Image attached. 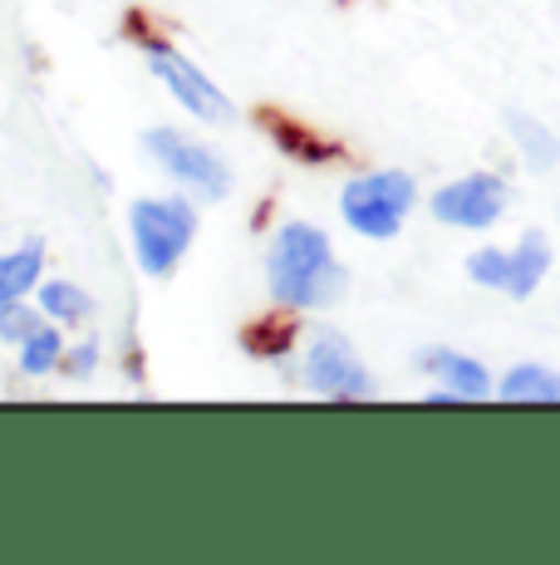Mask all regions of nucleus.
Instances as JSON below:
<instances>
[{
  "mask_svg": "<svg viewBox=\"0 0 560 565\" xmlns=\"http://www.w3.org/2000/svg\"><path fill=\"white\" fill-rule=\"evenodd\" d=\"M266 280H271V296L290 310H325L349 286V276L330 252V236L310 222H286L276 232L271 256H266Z\"/></svg>",
  "mask_w": 560,
  "mask_h": 565,
  "instance_id": "1",
  "label": "nucleus"
},
{
  "mask_svg": "<svg viewBox=\"0 0 560 565\" xmlns=\"http://www.w3.org/2000/svg\"><path fill=\"white\" fill-rule=\"evenodd\" d=\"M413 198H418V188L408 172H369V178H354L344 188L340 206H344V222L359 236L389 242V236H398L403 216L413 212Z\"/></svg>",
  "mask_w": 560,
  "mask_h": 565,
  "instance_id": "2",
  "label": "nucleus"
},
{
  "mask_svg": "<svg viewBox=\"0 0 560 565\" xmlns=\"http://www.w3.org/2000/svg\"><path fill=\"white\" fill-rule=\"evenodd\" d=\"M192 236H197V212L187 202L158 198L133 206V252L148 276H168L192 246Z\"/></svg>",
  "mask_w": 560,
  "mask_h": 565,
  "instance_id": "3",
  "label": "nucleus"
},
{
  "mask_svg": "<svg viewBox=\"0 0 560 565\" xmlns=\"http://www.w3.org/2000/svg\"><path fill=\"white\" fill-rule=\"evenodd\" d=\"M143 54H148V70H153L158 79L168 84L172 99L187 108V114L207 118V124H226V118L236 114L231 99H226V94L197 70V64L187 60V54H177L172 45H163V40H143Z\"/></svg>",
  "mask_w": 560,
  "mask_h": 565,
  "instance_id": "4",
  "label": "nucleus"
},
{
  "mask_svg": "<svg viewBox=\"0 0 560 565\" xmlns=\"http://www.w3.org/2000/svg\"><path fill=\"white\" fill-rule=\"evenodd\" d=\"M148 153L163 162V172H172L182 188L197 192V198L222 202L226 192H231V172H226V162L217 153H207L202 143H187V138L172 134V128H153V134H148Z\"/></svg>",
  "mask_w": 560,
  "mask_h": 565,
  "instance_id": "5",
  "label": "nucleus"
},
{
  "mask_svg": "<svg viewBox=\"0 0 560 565\" xmlns=\"http://www.w3.org/2000/svg\"><path fill=\"white\" fill-rule=\"evenodd\" d=\"M305 379H310V388H320L325 398H344V404L374 394L369 369H364V360L354 354V344L335 330H325L305 350Z\"/></svg>",
  "mask_w": 560,
  "mask_h": 565,
  "instance_id": "6",
  "label": "nucleus"
},
{
  "mask_svg": "<svg viewBox=\"0 0 560 565\" xmlns=\"http://www.w3.org/2000/svg\"><path fill=\"white\" fill-rule=\"evenodd\" d=\"M506 212V182L492 178V172H472L462 182H448V188L433 192V216L448 226H467V232H482Z\"/></svg>",
  "mask_w": 560,
  "mask_h": 565,
  "instance_id": "7",
  "label": "nucleus"
},
{
  "mask_svg": "<svg viewBox=\"0 0 560 565\" xmlns=\"http://www.w3.org/2000/svg\"><path fill=\"white\" fill-rule=\"evenodd\" d=\"M418 364H423L428 374L448 379V388H452V394H462V398H487V388H492L487 369L472 360V354H457V350H423V354H418Z\"/></svg>",
  "mask_w": 560,
  "mask_h": 565,
  "instance_id": "8",
  "label": "nucleus"
},
{
  "mask_svg": "<svg viewBox=\"0 0 560 565\" xmlns=\"http://www.w3.org/2000/svg\"><path fill=\"white\" fill-rule=\"evenodd\" d=\"M551 270V246H546V236L541 232H526L521 236V246L516 252H506V296H516V300H526L536 286H541V276Z\"/></svg>",
  "mask_w": 560,
  "mask_h": 565,
  "instance_id": "9",
  "label": "nucleus"
},
{
  "mask_svg": "<svg viewBox=\"0 0 560 565\" xmlns=\"http://www.w3.org/2000/svg\"><path fill=\"white\" fill-rule=\"evenodd\" d=\"M502 398L506 404H560V374L541 364H516L502 379Z\"/></svg>",
  "mask_w": 560,
  "mask_h": 565,
  "instance_id": "10",
  "label": "nucleus"
},
{
  "mask_svg": "<svg viewBox=\"0 0 560 565\" xmlns=\"http://www.w3.org/2000/svg\"><path fill=\"white\" fill-rule=\"evenodd\" d=\"M506 124H511V138H516V148H521L526 153V162H531L536 172L541 168H556L560 162V143L551 134H546L541 124H536V118H526V114H511L506 118Z\"/></svg>",
  "mask_w": 560,
  "mask_h": 565,
  "instance_id": "11",
  "label": "nucleus"
},
{
  "mask_svg": "<svg viewBox=\"0 0 560 565\" xmlns=\"http://www.w3.org/2000/svg\"><path fill=\"white\" fill-rule=\"evenodd\" d=\"M40 310L50 320H89V296L79 286H69V280H45L40 286Z\"/></svg>",
  "mask_w": 560,
  "mask_h": 565,
  "instance_id": "12",
  "label": "nucleus"
},
{
  "mask_svg": "<svg viewBox=\"0 0 560 565\" xmlns=\"http://www.w3.org/2000/svg\"><path fill=\"white\" fill-rule=\"evenodd\" d=\"M60 364H64L60 330H45V324H40V330L20 344V369H25V374H50V369H60Z\"/></svg>",
  "mask_w": 560,
  "mask_h": 565,
  "instance_id": "13",
  "label": "nucleus"
},
{
  "mask_svg": "<svg viewBox=\"0 0 560 565\" xmlns=\"http://www.w3.org/2000/svg\"><path fill=\"white\" fill-rule=\"evenodd\" d=\"M40 270H45V252H40V242H25L20 252L6 256V276H10V286H15L20 300L40 286Z\"/></svg>",
  "mask_w": 560,
  "mask_h": 565,
  "instance_id": "14",
  "label": "nucleus"
},
{
  "mask_svg": "<svg viewBox=\"0 0 560 565\" xmlns=\"http://www.w3.org/2000/svg\"><path fill=\"white\" fill-rule=\"evenodd\" d=\"M35 330H40V315L30 310L25 300H10V306H0V340H6V344H25Z\"/></svg>",
  "mask_w": 560,
  "mask_h": 565,
  "instance_id": "15",
  "label": "nucleus"
},
{
  "mask_svg": "<svg viewBox=\"0 0 560 565\" xmlns=\"http://www.w3.org/2000/svg\"><path fill=\"white\" fill-rule=\"evenodd\" d=\"M276 138H280V148H286L290 158H305V162L335 158V148H330V143H315L310 134H300V128H290V124H276Z\"/></svg>",
  "mask_w": 560,
  "mask_h": 565,
  "instance_id": "16",
  "label": "nucleus"
},
{
  "mask_svg": "<svg viewBox=\"0 0 560 565\" xmlns=\"http://www.w3.org/2000/svg\"><path fill=\"white\" fill-rule=\"evenodd\" d=\"M467 276L477 280V286L502 290L506 286V252H477V256L467 260Z\"/></svg>",
  "mask_w": 560,
  "mask_h": 565,
  "instance_id": "17",
  "label": "nucleus"
},
{
  "mask_svg": "<svg viewBox=\"0 0 560 565\" xmlns=\"http://www.w3.org/2000/svg\"><path fill=\"white\" fill-rule=\"evenodd\" d=\"M290 340H295V330H290V324H256V334L246 344H251L256 354H280Z\"/></svg>",
  "mask_w": 560,
  "mask_h": 565,
  "instance_id": "18",
  "label": "nucleus"
},
{
  "mask_svg": "<svg viewBox=\"0 0 560 565\" xmlns=\"http://www.w3.org/2000/svg\"><path fill=\"white\" fill-rule=\"evenodd\" d=\"M60 369L64 374H74V379H89L94 369H99V344H79V350H69Z\"/></svg>",
  "mask_w": 560,
  "mask_h": 565,
  "instance_id": "19",
  "label": "nucleus"
},
{
  "mask_svg": "<svg viewBox=\"0 0 560 565\" xmlns=\"http://www.w3.org/2000/svg\"><path fill=\"white\" fill-rule=\"evenodd\" d=\"M10 300H20V296H15V286H10V276H6V256H0V306H10Z\"/></svg>",
  "mask_w": 560,
  "mask_h": 565,
  "instance_id": "20",
  "label": "nucleus"
}]
</instances>
